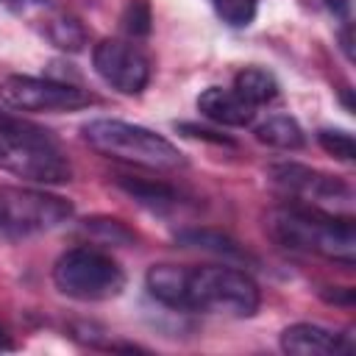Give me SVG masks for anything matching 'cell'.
I'll list each match as a JSON object with an SVG mask.
<instances>
[{
  "label": "cell",
  "mask_w": 356,
  "mask_h": 356,
  "mask_svg": "<svg viewBox=\"0 0 356 356\" xmlns=\"http://www.w3.org/2000/svg\"><path fill=\"white\" fill-rule=\"evenodd\" d=\"M264 231L286 250L314 253L345 267L356 261V231L345 214H328L312 206H275L264 217Z\"/></svg>",
  "instance_id": "obj_1"
},
{
  "label": "cell",
  "mask_w": 356,
  "mask_h": 356,
  "mask_svg": "<svg viewBox=\"0 0 356 356\" xmlns=\"http://www.w3.org/2000/svg\"><path fill=\"white\" fill-rule=\"evenodd\" d=\"M0 170L33 184L72 181V161L61 142L42 125L0 111Z\"/></svg>",
  "instance_id": "obj_2"
},
{
  "label": "cell",
  "mask_w": 356,
  "mask_h": 356,
  "mask_svg": "<svg viewBox=\"0 0 356 356\" xmlns=\"http://www.w3.org/2000/svg\"><path fill=\"white\" fill-rule=\"evenodd\" d=\"M81 131L89 147H95L97 153L108 159L128 161V164L147 167V170L186 167V156L170 139H164L161 134L145 125H134L122 120H89Z\"/></svg>",
  "instance_id": "obj_3"
},
{
  "label": "cell",
  "mask_w": 356,
  "mask_h": 356,
  "mask_svg": "<svg viewBox=\"0 0 356 356\" xmlns=\"http://www.w3.org/2000/svg\"><path fill=\"white\" fill-rule=\"evenodd\" d=\"M261 303L259 284L239 267L209 264L186 275V309L225 317H253Z\"/></svg>",
  "instance_id": "obj_4"
},
{
  "label": "cell",
  "mask_w": 356,
  "mask_h": 356,
  "mask_svg": "<svg viewBox=\"0 0 356 356\" xmlns=\"http://www.w3.org/2000/svg\"><path fill=\"white\" fill-rule=\"evenodd\" d=\"M53 284L72 300L95 303L117 298L125 289V273L108 253L97 248H72L58 256Z\"/></svg>",
  "instance_id": "obj_5"
},
{
  "label": "cell",
  "mask_w": 356,
  "mask_h": 356,
  "mask_svg": "<svg viewBox=\"0 0 356 356\" xmlns=\"http://www.w3.org/2000/svg\"><path fill=\"white\" fill-rule=\"evenodd\" d=\"M72 203L61 195L28 189V186H0V234L11 239L33 236L64 225L72 217Z\"/></svg>",
  "instance_id": "obj_6"
},
{
  "label": "cell",
  "mask_w": 356,
  "mask_h": 356,
  "mask_svg": "<svg viewBox=\"0 0 356 356\" xmlns=\"http://www.w3.org/2000/svg\"><path fill=\"white\" fill-rule=\"evenodd\" d=\"M0 103L14 111H78L92 106L95 95L58 78L8 75L0 81Z\"/></svg>",
  "instance_id": "obj_7"
},
{
  "label": "cell",
  "mask_w": 356,
  "mask_h": 356,
  "mask_svg": "<svg viewBox=\"0 0 356 356\" xmlns=\"http://www.w3.org/2000/svg\"><path fill=\"white\" fill-rule=\"evenodd\" d=\"M270 181L281 192H286L292 197H300L312 209L350 217L353 189L345 181L334 178V175L309 170L303 164H275V167H270Z\"/></svg>",
  "instance_id": "obj_8"
},
{
  "label": "cell",
  "mask_w": 356,
  "mask_h": 356,
  "mask_svg": "<svg viewBox=\"0 0 356 356\" xmlns=\"http://www.w3.org/2000/svg\"><path fill=\"white\" fill-rule=\"evenodd\" d=\"M95 72L122 95H139L150 83L147 56L125 39H100L92 50Z\"/></svg>",
  "instance_id": "obj_9"
},
{
  "label": "cell",
  "mask_w": 356,
  "mask_h": 356,
  "mask_svg": "<svg viewBox=\"0 0 356 356\" xmlns=\"http://www.w3.org/2000/svg\"><path fill=\"white\" fill-rule=\"evenodd\" d=\"M281 350L292 356H331L348 353L350 342L345 339V334H337L317 323H295L281 331Z\"/></svg>",
  "instance_id": "obj_10"
},
{
  "label": "cell",
  "mask_w": 356,
  "mask_h": 356,
  "mask_svg": "<svg viewBox=\"0 0 356 356\" xmlns=\"http://www.w3.org/2000/svg\"><path fill=\"white\" fill-rule=\"evenodd\" d=\"M197 111L217 122V125H228V128H245L253 122L256 117V106L248 103L236 89H222V86H209L197 95Z\"/></svg>",
  "instance_id": "obj_11"
},
{
  "label": "cell",
  "mask_w": 356,
  "mask_h": 356,
  "mask_svg": "<svg viewBox=\"0 0 356 356\" xmlns=\"http://www.w3.org/2000/svg\"><path fill=\"white\" fill-rule=\"evenodd\" d=\"M186 267L178 264H153L145 275V286L150 298L170 309H186Z\"/></svg>",
  "instance_id": "obj_12"
},
{
  "label": "cell",
  "mask_w": 356,
  "mask_h": 356,
  "mask_svg": "<svg viewBox=\"0 0 356 356\" xmlns=\"http://www.w3.org/2000/svg\"><path fill=\"white\" fill-rule=\"evenodd\" d=\"M117 186L122 192H128L139 206H145L147 211H170V209H178L181 203V195L167 186V184H156V181H145V178H128V175H120L117 178Z\"/></svg>",
  "instance_id": "obj_13"
},
{
  "label": "cell",
  "mask_w": 356,
  "mask_h": 356,
  "mask_svg": "<svg viewBox=\"0 0 356 356\" xmlns=\"http://www.w3.org/2000/svg\"><path fill=\"white\" fill-rule=\"evenodd\" d=\"M256 139L261 145H270V147H278V150H300L306 145V134L298 125V120L284 117V114L264 120L256 128Z\"/></svg>",
  "instance_id": "obj_14"
},
{
  "label": "cell",
  "mask_w": 356,
  "mask_h": 356,
  "mask_svg": "<svg viewBox=\"0 0 356 356\" xmlns=\"http://www.w3.org/2000/svg\"><path fill=\"white\" fill-rule=\"evenodd\" d=\"M175 242H181L184 248H197V250H209V253H217V256H225V259H239L245 261L248 253L225 234L220 231H200V228H189V231H178L175 234Z\"/></svg>",
  "instance_id": "obj_15"
},
{
  "label": "cell",
  "mask_w": 356,
  "mask_h": 356,
  "mask_svg": "<svg viewBox=\"0 0 356 356\" xmlns=\"http://www.w3.org/2000/svg\"><path fill=\"white\" fill-rule=\"evenodd\" d=\"M234 89L253 106H261V103H270L278 97V81L261 70V67H245L236 72L234 78Z\"/></svg>",
  "instance_id": "obj_16"
},
{
  "label": "cell",
  "mask_w": 356,
  "mask_h": 356,
  "mask_svg": "<svg viewBox=\"0 0 356 356\" xmlns=\"http://www.w3.org/2000/svg\"><path fill=\"white\" fill-rule=\"evenodd\" d=\"M211 6L228 28H248L256 17V0H211Z\"/></svg>",
  "instance_id": "obj_17"
},
{
  "label": "cell",
  "mask_w": 356,
  "mask_h": 356,
  "mask_svg": "<svg viewBox=\"0 0 356 356\" xmlns=\"http://www.w3.org/2000/svg\"><path fill=\"white\" fill-rule=\"evenodd\" d=\"M47 36L53 44L64 47V50H81L83 42H86V31L72 19V17H58L50 22L47 28Z\"/></svg>",
  "instance_id": "obj_18"
},
{
  "label": "cell",
  "mask_w": 356,
  "mask_h": 356,
  "mask_svg": "<svg viewBox=\"0 0 356 356\" xmlns=\"http://www.w3.org/2000/svg\"><path fill=\"white\" fill-rule=\"evenodd\" d=\"M317 142L325 153H331L334 159L339 161H353L356 159V145H353V136L342 128H320L317 131Z\"/></svg>",
  "instance_id": "obj_19"
},
{
  "label": "cell",
  "mask_w": 356,
  "mask_h": 356,
  "mask_svg": "<svg viewBox=\"0 0 356 356\" xmlns=\"http://www.w3.org/2000/svg\"><path fill=\"white\" fill-rule=\"evenodd\" d=\"M150 3L147 0H128L125 14H122V28L131 36H147L150 33Z\"/></svg>",
  "instance_id": "obj_20"
},
{
  "label": "cell",
  "mask_w": 356,
  "mask_h": 356,
  "mask_svg": "<svg viewBox=\"0 0 356 356\" xmlns=\"http://www.w3.org/2000/svg\"><path fill=\"white\" fill-rule=\"evenodd\" d=\"M83 228L92 231V234H100L103 242H108V245H128V242H134V234L120 220H86Z\"/></svg>",
  "instance_id": "obj_21"
},
{
  "label": "cell",
  "mask_w": 356,
  "mask_h": 356,
  "mask_svg": "<svg viewBox=\"0 0 356 356\" xmlns=\"http://www.w3.org/2000/svg\"><path fill=\"white\" fill-rule=\"evenodd\" d=\"M178 128L186 131L189 136H197V139H211V142H220V145H234L228 136H214V131H206V128H197V125H186V122H181Z\"/></svg>",
  "instance_id": "obj_22"
},
{
  "label": "cell",
  "mask_w": 356,
  "mask_h": 356,
  "mask_svg": "<svg viewBox=\"0 0 356 356\" xmlns=\"http://www.w3.org/2000/svg\"><path fill=\"white\" fill-rule=\"evenodd\" d=\"M339 42H342V50L348 58H353V47H350V22H345V28L339 31Z\"/></svg>",
  "instance_id": "obj_23"
},
{
  "label": "cell",
  "mask_w": 356,
  "mask_h": 356,
  "mask_svg": "<svg viewBox=\"0 0 356 356\" xmlns=\"http://www.w3.org/2000/svg\"><path fill=\"white\" fill-rule=\"evenodd\" d=\"M325 6H328L337 17H348V0H325Z\"/></svg>",
  "instance_id": "obj_24"
},
{
  "label": "cell",
  "mask_w": 356,
  "mask_h": 356,
  "mask_svg": "<svg viewBox=\"0 0 356 356\" xmlns=\"http://www.w3.org/2000/svg\"><path fill=\"white\" fill-rule=\"evenodd\" d=\"M14 348V342H11V337L6 334V328L0 325V350H11Z\"/></svg>",
  "instance_id": "obj_25"
},
{
  "label": "cell",
  "mask_w": 356,
  "mask_h": 356,
  "mask_svg": "<svg viewBox=\"0 0 356 356\" xmlns=\"http://www.w3.org/2000/svg\"><path fill=\"white\" fill-rule=\"evenodd\" d=\"M3 3H11V0H3Z\"/></svg>",
  "instance_id": "obj_26"
}]
</instances>
